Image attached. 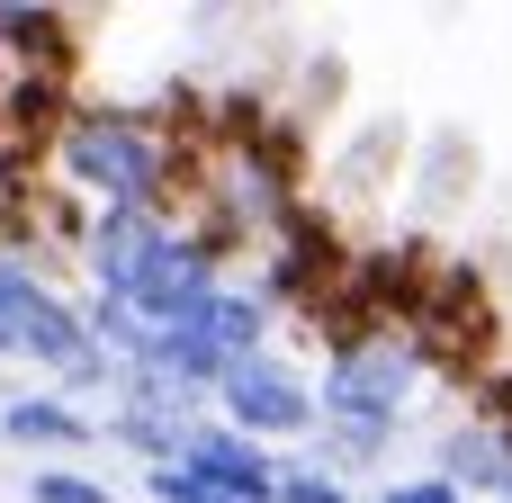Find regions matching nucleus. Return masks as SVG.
<instances>
[{
	"mask_svg": "<svg viewBox=\"0 0 512 503\" xmlns=\"http://www.w3.org/2000/svg\"><path fill=\"white\" fill-rule=\"evenodd\" d=\"M63 162H72L90 189H108V207H144V198L171 180V153L144 144L126 117H81V126L63 135Z\"/></svg>",
	"mask_w": 512,
	"mask_h": 503,
	"instance_id": "f257e3e1",
	"label": "nucleus"
},
{
	"mask_svg": "<svg viewBox=\"0 0 512 503\" xmlns=\"http://www.w3.org/2000/svg\"><path fill=\"white\" fill-rule=\"evenodd\" d=\"M0 351H18V360H45V369H81L90 360V342H81V324L27 279V270H0Z\"/></svg>",
	"mask_w": 512,
	"mask_h": 503,
	"instance_id": "f03ea898",
	"label": "nucleus"
},
{
	"mask_svg": "<svg viewBox=\"0 0 512 503\" xmlns=\"http://www.w3.org/2000/svg\"><path fill=\"white\" fill-rule=\"evenodd\" d=\"M486 333H495V315H486V288H477V279L423 288V306H414V351H423V360L468 369V360H486Z\"/></svg>",
	"mask_w": 512,
	"mask_h": 503,
	"instance_id": "7ed1b4c3",
	"label": "nucleus"
},
{
	"mask_svg": "<svg viewBox=\"0 0 512 503\" xmlns=\"http://www.w3.org/2000/svg\"><path fill=\"white\" fill-rule=\"evenodd\" d=\"M180 477H198V486H216V495H234V503H270V486H279L261 468V450L243 432H225V423L180 432Z\"/></svg>",
	"mask_w": 512,
	"mask_h": 503,
	"instance_id": "20e7f679",
	"label": "nucleus"
},
{
	"mask_svg": "<svg viewBox=\"0 0 512 503\" xmlns=\"http://www.w3.org/2000/svg\"><path fill=\"white\" fill-rule=\"evenodd\" d=\"M225 405H234V423H252V432H297L315 405H306V387H288L279 369H261V360H225Z\"/></svg>",
	"mask_w": 512,
	"mask_h": 503,
	"instance_id": "39448f33",
	"label": "nucleus"
},
{
	"mask_svg": "<svg viewBox=\"0 0 512 503\" xmlns=\"http://www.w3.org/2000/svg\"><path fill=\"white\" fill-rule=\"evenodd\" d=\"M0 423H9V441H81V414H72V405H54V396L9 405Z\"/></svg>",
	"mask_w": 512,
	"mask_h": 503,
	"instance_id": "423d86ee",
	"label": "nucleus"
},
{
	"mask_svg": "<svg viewBox=\"0 0 512 503\" xmlns=\"http://www.w3.org/2000/svg\"><path fill=\"white\" fill-rule=\"evenodd\" d=\"M153 495L162 503H234V495H216V486H198V477H180V468H153Z\"/></svg>",
	"mask_w": 512,
	"mask_h": 503,
	"instance_id": "0eeeda50",
	"label": "nucleus"
},
{
	"mask_svg": "<svg viewBox=\"0 0 512 503\" xmlns=\"http://www.w3.org/2000/svg\"><path fill=\"white\" fill-rule=\"evenodd\" d=\"M36 503H108L90 477H36Z\"/></svg>",
	"mask_w": 512,
	"mask_h": 503,
	"instance_id": "6e6552de",
	"label": "nucleus"
},
{
	"mask_svg": "<svg viewBox=\"0 0 512 503\" xmlns=\"http://www.w3.org/2000/svg\"><path fill=\"white\" fill-rule=\"evenodd\" d=\"M270 495H279V503H342L324 477H288V486H270Z\"/></svg>",
	"mask_w": 512,
	"mask_h": 503,
	"instance_id": "1a4fd4ad",
	"label": "nucleus"
},
{
	"mask_svg": "<svg viewBox=\"0 0 512 503\" xmlns=\"http://www.w3.org/2000/svg\"><path fill=\"white\" fill-rule=\"evenodd\" d=\"M387 503H459V486H450V477H432V486H396Z\"/></svg>",
	"mask_w": 512,
	"mask_h": 503,
	"instance_id": "9d476101",
	"label": "nucleus"
},
{
	"mask_svg": "<svg viewBox=\"0 0 512 503\" xmlns=\"http://www.w3.org/2000/svg\"><path fill=\"white\" fill-rule=\"evenodd\" d=\"M486 405L504 414V432H495V441H504V450H512V378H495V387H486Z\"/></svg>",
	"mask_w": 512,
	"mask_h": 503,
	"instance_id": "9b49d317",
	"label": "nucleus"
}]
</instances>
